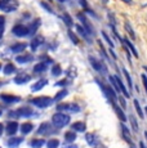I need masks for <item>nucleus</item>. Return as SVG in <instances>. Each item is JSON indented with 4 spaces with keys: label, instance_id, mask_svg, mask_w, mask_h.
Instances as JSON below:
<instances>
[{
    "label": "nucleus",
    "instance_id": "f257e3e1",
    "mask_svg": "<svg viewBox=\"0 0 147 148\" xmlns=\"http://www.w3.org/2000/svg\"><path fill=\"white\" fill-rule=\"evenodd\" d=\"M52 122L56 127H63L70 122V116L65 115V113H62V112H57L53 115Z\"/></svg>",
    "mask_w": 147,
    "mask_h": 148
},
{
    "label": "nucleus",
    "instance_id": "f03ea898",
    "mask_svg": "<svg viewBox=\"0 0 147 148\" xmlns=\"http://www.w3.org/2000/svg\"><path fill=\"white\" fill-rule=\"evenodd\" d=\"M53 101H54V99L49 98V97H39V98L31 99V103L35 104V106L39 108H45V107H49Z\"/></svg>",
    "mask_w": 147,
    "mask_h": 148
},
{
    "label": "nucleus",
    "instance_id": "7ed1b4c3",
    "mask_svg": "<svg viewBox=\"0 0 147 148\" xmlns=\"http://www.w3.org/2000/svg\"><path fill=\"white\" fill-rule=\"evenodd\" d=\"M110 80H111L112 85H114V88L117 90V92H121L126 97V98H129V92L125 89V86H124V84L121 82V80L117 77V76H110Z\"/></svg>",
    "mask_w": 147,
    "mask_h": 148
},
{
    "label": "nucleus",
    "instance_id": "20e7f679",
    "mask_svg": "<svg viewBox=\"0 0 147 148\" xmlns=\"http://www.w3.org/2000/svg\"><path fill=\"white\" fill-rule=\"evenodd\" d=\"M18 7L17 0H0V9L4 12H13Z\"/></svg>",
    "mask_w": 147,
    "mask_h": 148
},
{
    "label": "nucleus",
    "instance_id": "39448f33",
    "mask_svg": "<svg viewBox=\"0 0 147 148\" xmlns=\"http://www.w3.org/2000/svg\"><path fill=\"white\" fill-rule=\"evenodd\" d=\"M58 111H71V112H78L80 111V107L76 103H61L57 106Z\"/></svg>",
    "mask_w": 147,
    "mask_h": 148
},
{
    "label": "nucleus",
    "instance_id": "423d86ee",
    "mask_svg": "<svg viewBox=\"0 0 147 148\" xmlns=\"http://www.w3.org/2000/svg\"><path fill=\"white\" fill-rule=\"evenodd\" d=\"M89 62H90L92 67L94 68L95 71H98V72H102V73H106L107 72L106 67H104L103 64L101 63V61H98L97 58H94V57H89Z\"/></svg>",
    "mask_w": 147,
    "mask_h": 148
},
{
    "label": "nucleus",
    "instance_id": "0eeeda50",
    "mask_svg": "<svg viewBox=\"0 0 147 148\" xmlns=\"http://www.w3.org/2000/svg\"><path fill=\"white\" fill-rule=\"evenodd\" d=\"M98 84L101 85V88H102V90H103V93H104V94H106L107 97H109V98H110V101H111L112 103H114V102L116 101V93H115L114 90H112L110 86H107V85H104L103 82L98 81Z\"/></svg>",
    "mask_w": 147,
    "mask_h": 148
},
{
    "label": "nucleus",
    "instance_id": "6e6552de",
    "mask_svg": "<svg viewBox=\"0 0 147 148\" xmlns=\"http://www.w3.org/2000/svg\"><path fill=\"white\" fill-rule=\"evenodd\" d=\"M13 34L17 36H26L30 34V30H29V27H26V26L17 25V26L13 27Z\"/></svg>",
    "mask_w": 147,
    "mask_h": 148
},
{
    "label": "nucleus",
    "instance_id": "1a4fd4ad",
    "mask_svg": "<svg viewBox=\"0 0 147 148\" xmlns=\"http://www.w3.org/2000/svg\"><path fill=\"white\" fill-rule=\"evenodd\" d=\"M0 99L5 103H16V102H19V97L16 95H10V94H0Z\"/></svg>",
    "mask_w": 147,
    "mask_h": 148
},
{
    "label": "nucleus",
    "instance_id": "9d476101",
    "mask_svg": "<svg viewBox=\"0 0 147 148\" xmlns=\"http://www.w3.org/2000/svg\"><path fill=\"white\" fill-rule=\"evenodd\" d=\"M18 130V122H16V121H9L7 124V133L9 135H13L14 133Z\"/></svg>",
    "mask_w": 147,
    "mask_h": 148
},
{
    "label": "nucleus",
    "instance_id": "9b49d317",
    "mask_svg": "<svg viewBox=\"0 0 147 148\" xmlns=\"http://www.w3.org/2000/svg\"><path fill=\"white\" fill-rule=\"evenodd\" d=\"M50 130H52V127H50L49 122H43V124L40 125V127H39L38 133L39 134H50V133H53V132H50Z\"/></svg>",
    "mask_w": 147,
    "mask_h": 148
},
{
    "label": "nucleus",
    "instance_id": "f8f14e48",
    "mask_svg": "<svg viewBox=\"0 0 147 148\" xmlns=\"http://www.w3.org/2000/svg\"><path fill=\"white\" fill-rule=\"evenodd\" d=\"M47 84H48V81L45 80V79H41V80H39L38 82H35V84L31 86V90H32V92H38V90L43 89Z\"/></svg>",
    "mask_w": 147,
    "mask_h": 148
},
{
    "label": "nucleus",
    "instance_id": "ddd939ff",
    "mask_svg": "<svg viewBox=\"0 0 147 148\" xmlns=\"http://www.w3.org/2000/svg\"><path fill=\"white\" fill-rule=\"evenodd\" d=\"M44 41V38L43 36H36V38L32 39V41H31V49L32 50H36L39 48V45L43 44Z\"/></svg>",
    "mask_w": 147,
    "mask_h": 148
},
{
    "label": "nucleus",
    "instance_id": "4468645a",
    "mask_svg": "<svg viewBox=\"0 0 147 148\" xmlns=\"http://www.w3.org/2000/svg\"><path fill=\"white\" fill-rule=\"evenodd\" d=\"M26 47H27L26 42H17V44L12 45V48H10V49H12L13 53H21V52H23Z\"/></svg>",
    "mask_w": 147,
    "mask_h": 148
},
{
    "label": "nucleus",
    "instance_id": "2eb2a0df",
    "mask_svg": "<svg viewBox=\"0 0 147 148\" xmlns=\"http://www.w3.org/2000/svg\"><path fill=\"white\" fill-rule=\"evenodd\" d=\"M78 18L80 19L81 23H83L84 26H85V28H87V31H88V32H93V30H92V25H89L88 19L85 18V16H84V14H80V13H79V14H78Z\"/></svg>",
    "mask_w": 147,
    "mask_h": 148
},
{
    "label": "nucleus",
    "instance_id": "dca6fc26",
    "mask_svg": "<svg viewBox=\"0 0 147 148\" xmlns=\"http://www.w3.org/2000/svg\"><path fill=\"white\" fill-rule=\"evenodd\" d=\"M31 113H32V111L30 110V108H26V107H22L19 108V110H17L16 113H10V115H17V116H30Z\"/></svg>",
    "mask_w": 147,
    "mask_h": 148
},
{
    "label": "nucleus",
    "instance_id": "f3484780",
    "mask_svg": "<svg viewBox=\"0 0 147 148\" xmlns=\"http://www.w3.org/2000/svg\"><path fill=\"white\" fill-rule=\"evenodd\" d=\"M29 80H30V75H27V73H19L14 79V81L17 84H25V82H27Z\"/></svg>",
    "mask_w": 147,
    "mask_h": 148
},
{
    "label": "nucleus",
    "instance_id": "a211bd4d",
    "mask_svg": "<svg viewBox=\"0 0 147 148\" xmlns=\"http://www.w3.org/2000/svg\"><path fill=\"white\" fill-rule=\"evenodd\" d=\"M112 104H114V108H115V112H116V113H117L119 119H120V120H121V121H123V122H125V121H126V116H125V115H124V112H123V111H121V108H120V107H119V106H117V104H115V102H114V103H112Z\"/></svg>",
    "mask_w": 147,
    "mask_h": 148
},
{
    "label": "nucleus",
    "instance_id": "6ab92c4d",
    "mask_svg": "<svg viewBox=\"0 0 147 148\" xmlns=\"http://www.w3.org/2000/svg\"><path fill=\"white\" fill-rule=\"evenodd\" d=\"M32 129H34V125L30 124V122H25V124L21 125V132L23 133V134H29Z\"/></svg>",
    "mask_w": 147,
    "mask_h": 148
},
{
    "label": "nucleus",
    "instance_id": "aec40b11",
    "mask_svg": "<svg viewBox=\"0 0 147 148\" xmlns=\"http://www.w3.org/2000/svg\"><path fill=\"white\" fill-rule=\"evenodd\" d=\"M21 142H22V138H12L7 142V144H8V147H10V148H16Z\"/></svg>",
    "mask_w": 147,
    "mask_h": 148
},
{
    "label": "nucleus",
    "instance_id": "412c9836",
    "mask_svg": "<svg viewBox=\"0 0 147 148\" xmlns=\"http://www.w3.org/2000/svg\"><path fill=\"white\" fill-rule=\"evenodd\" d=\"M72 129L74 130H76V132H85V129H87V126H85V124L84 122H75V124H72Z\"/></svg>",
    "mask_w": 147,
    "mask_h": 148
},
{
    "label": "nucleus",
    "instance_id": "4be33fe9",
    "mask_svg": "<svg viewBox=\"0 0 147 148\" xmlns=\"http://www.w3.org/2000/svg\"><path fill=\"white\" fill-rule=\"evenodd\" d=\"M31 59H32V57L27 54V56H17L16 61L18 62V63H26V62H30Z\"/></svg>",
    "mask_w": 147,
    "mask_h": 148
},
{
    "label": "nucleus",
    "instance_id": "5701e85b",
    "mask_svg": "<svg viewBox=\"0 0 147 148\" xmlns=\"http://www.w3.org/2000/svg\"><path fill=\"white\" fill-rule=\"evenodd\" d=\"M44 143L45 142L43 140V139H34V140H31L30 146L32 148H40V147L44 146Z\"/></svg>",
    "mask_w": 147,
    "mask_h": 148
},
{
    "label": "nucleus",
    "instance_id": "b1692460",
    "mask_svg": "<svg viewBox=\"0 0 147 148\" xmlns=\"http://www.w3.org/2000/svg\"><path fill=\"white\" fill-rule=\"evenodd\" d=\"M124 42H125V44H126V47H128L129 49H131V52L133 53V56H134V57H137V58H138V52H137V50H135L134 45H133L132 42L128 40V39H125V40H124Z\"/></svg>",
    "mask_w": 147,
    "mask_h": 148
},
{
    "label": "nucleus",
    "instance_id": "393cba45",
    "mask_svg": "<svg viewBox=\"0 0 147 148\" xmlns=\"http://www.w3.org/2000/svg\"><path fill=\"white\" fill-rule=\"evenodd\" d=\"M16 71V67L13 66L12 63H8L7 66H5V68H4V73L5 75H10V73H13Z\"/></svg>",
    "mask_w": 147,
    "mask_h": 148
},
{
    "label": "nucleus",
    "instance_id": "a878e982",
    "mask_svg": "<svg viewBox=\"0 0 147 148\" xmlns=\"http://www.w3.org/2000/svg\"><path fill=\"white\" fill-rule=\"evenodd\" d=\"M45 68H47V63H38L34 67V72H43V71H45Z\"/></svg>",
    "mask_w": 147,
    "mask_h": 148
},
{
    "label": "nucleus",
    "instance_id": "bb28decb",
    "mask_svg": "<svg viewBox=\"0 0 147 148\" xmlns=\"http://www.w3.org/2000/svg\"><path fill=\"white\" fill-rule=\"evenodd\" d=\"M134 107H135V110H137L138 116H139L141 119H143V111H142V108H141V106H139V102H138L137 99H134Z\"/></svg>",
    "mask_w": 147,
    "mask_h": 148
},
{
    "label": "nucleus",
    "instance_id": "cd10ccee",
    "mask_svg": "<svg viewBox=\"0 0 147 148\" xmlns=\"http://www.w3.org/2000/svg\"><path fill=\"white\" fill-rule=\"evenodd\" d=\"M121 130H123V135H124V138L126 139V140L131 143V135H129V130H128V127L125 126V125H121Z\"/></svg>",
    "mask_w": 147,
    "mask_h": 148
},
{
    "label": "nucleus",
    "instance_id": "c85d7f7f",
    "mask_svg": "<svg viewBox=\"0 0 147 148\" xmlns=\"http://www.w3.org/2000/svg\"><path fill=\"white\" fill-rule=\"evenodd\" d=\"M123 73H124V76H125L126 81H128L129 89H132V88H133V82H132V79H131V75H129V72H128V71L125 70V68H123Z\"/></svg>",
    "mask_w": 147,
    "mask_h": 148
},
{
    "label": "nucleus",
    "instance_id": "c756f323",
    "mask_svg": "<svg viewBox=\"0 0 147 148\" xmlns=\"http://www.w3.org/2000/svg\"><path fill=\"white\" fill-rule=\"evenodd\" d=\"M65 138H66L67 142H74L76 139V134L74 132H67L66 134H65Z\"/></svg>",
    "mask_w": 147,
    "mask_h": 148
},
{
    "label": "nucleus",
    "instance_id": "7c9ffc66",
    "mask_svg": "<svg viewBox=\"0 0 147 148\" xmlns=\"http://www.w3.org/2000/svg\"><path fill=\"white\" fill-rule=\"evenodd\" d=\"M48 148H58L59 146V140L58 139H50L49 142H48Z\"/></svg>",
    "mask_w": 147,
    "mask_h": 148
},
{
    "label": "nucleus",
    "instance_id": "2f4dec72",
    "mask_svg": "<svg viewBox=\"0 0 147 148\" xmlns=\"http://www.w3.org/2000/svg\"><path fill=\"white\" fill-rule=\"evenodd\" d=\"M39 25H40V19H35V21H34V23L31 25L30 28H29V30H30V34H34V32H35L36 28L39 27Z\"/></svg>",
    "mask_w": 147,
    "mask_h": 148
},
{
    "label": "nucleus",
    "instance_id": "473e14b6",
    "mask_svg": "<svg viewBox=\"0 0 147 148\" xmlns=\"http://www.w3.org/2000/svg\"><path fill=\"white\" fill-rule=\"evenodd\" d=\"M62 73V70H61V66H58V64H56L54 67L52 68V75L53 76H59Z\"/></svg>",
    "mask_w": 147,
    "mask_h": 148
},
{
    "label": "nucleus",
    "instance_id": "72a5a7b5",
    "mask_svg": "<svg viewBox=\"0 0 147 148\" xmlns=\"http://www.w3.org/2000/svg\"><path fill=\"white\" fill-rule=\"evenodd\" d=\"M66 95H67V90H66V89H62L61 92H58V93H57V95H56L54 101H59V99L65 98Z\"/></svg>",
    "mask_w": 147,
    "mask_h": 148
},
{
    "label": "nucleus",
    "instance_id": "f704fd0d",
    "mask_svg": "<svg viewBox=\"0 0 147 148\" xmlns=\"http://www.w3.org/2000/svg\"><path fill=\"white\" fill-rule=\"evenodd\" d=\"M125 30L128 31V34L132 36V39H135V34H134V31H133V28L131 27V25H129V22H125Z\"/></svg>",
    "mask_w": 147,
    "mask_h": 148
},
{
    "label": "nucleus",
    "instance_id": "c9c22d12",
    "mask_svg": "<svg viewBox=\"0 0 147 148\" xmlns=\"http://www.w3.org/2000/svg\"><path fill=\"white\" fill-rule=\"evenodd\" d=\"M62 19H63V21H65V23H66L69 27H70V26H72V19L69 17V14H66V13H65L63 16H62Z\"/></svg>",
    "mask_w": 147,
    "mask_h": 148
},
{
    "label": "nucleus",
    "instance_id": "e433bc0d",
    "mask_svg": "<svg viewBox=\"0 0 147 148\" xmlns=\"http://www.w3.org/2000/svg\"><path fill=\"white\" fill-rule=\"evenodd\" d=\"M131 122H132L133 130H134V132H138V124H137V120L134 119V116H131Z\"/></svg>",
    "mask_w": 147,
    "mask_h": 148
},
{
    "label": "nucleus",
    "instance_id": "4c0bfd02",
    "mask_svg": "<svg viewBox=\"0 0 147 148\" xmlns=\"http://www.w3.org/2000/svg\"><path fill=\"white\" fill-rule=\"evenodd\" d=\"M102 35H103L104 40H106L107 42H109V45H110V47H111V48H114V42H112V40H111V39L109 38V35H107V34L104 32V31H102Z\"/></svg>",
    "mask_w": 147,
    "mask_h": 148
},
{
    "label": "nucleus",
    "instance_id": "58836bf2",
    "mask_svg": "<svg viewBox=\"0 0 147 148\" xmlns=\"http://www.w3.org/2000/svg\"><path fill=\"white\" fill-rule=\"evenodd\" d=\"M87 140H88L89 144H94V143H95L94 135H93V134H87Z\"/></svg>",
    "mask_w": 147,
    "mask_h": 148
},
{
    "label": "nucleus",
    "instance_id": "ea45409f",
    "mask_svg": "<svg viewBox=\"0 0 147 148\" xmlns=\"http://www.w3.org/2000/svg\"><path fill=\"white\" fill-rule=\"evenodd\" d=\"M69 36L71 38V40L74 41V44H78V42H79V40L76 39V36H75V34H74L72 31H70V30H69Z\"/></svg>",
    "mask_w": 147,
    "mask_h": 148
},
{
    "label": "nucleus",
    "instance_id": "a19ab883",
    "mask_svg": "<svg viewBox=\"0 0 147 148\" xmlns=\"http://www.w3.org/2000/svg\"><path fill=\"white\" fill-rule=\"evenodd\" d=\"M141 79H142V82H143V86H145V90H146V93H147V76L143 73L142 76H141Z\"/></svg>",
    "mask_w": 147,
    "mask_h": 148
},
{
    "label": "nucleus",
    "instance_id": "79ce46f5",
    "mask_svg": "<svg viewBox=\"0 0 147 148\" xmlns=\"http://www.w3.org/2000/svg\"><path fill=\"white\" fill-rule=\"evenodd\" d=\"M3 30H4V17L0 16V32L3 34Z\"/></svg>",
    "mask_w": 147,
    "mask_h": 148
},
{
    "label": "nucleus",
    "instance_id": "37998d69",
    "mask_svg": "<svg viewBox=\"0 0 147 148\" xmlns=\"http://www.w3.org/2000/svg\"><path fill=\"white\" fill-rule=\"evenodd\" d=\"M79 1H80L81 7H83L84 9H87V8H88V3H87V0H79Z\"/></svg>",
    "mask_w": 147,
    "mask_h": 148
},
{
    "label": "nucleus",
    "instance_id": "c03bdc74",
    "mask_svg": "<svg viewBox=\"0 0 147 148\" xmlns=\"http://www.w3.org/2000/svg\"><path fill=\"white\" fill-rule=\"evenodd\" d=\"M41 5H43V7H44V8H45V9H47V10H49V12H53V10L50 9L49 7H48V4H47V3H41Z\"/></svg>",
    "mask_w": 147,
    "mask_h": 148
},
{
    "label": "nucleus",
    "instance_id": "a18cd8bd",
    "mask_svg": "<svg viewBox=\"0 0 147 148\" xmlns=\"http://www.w3.org/2000/svg\"><path fill=\"white\" fill-rule=\"evenodd\" d=\"M139 147L141 148H146V146H145V143H143V142H141V143H139Z\"/></svg>",
    "mask_w": 147,
    "mask_h": 148
},
{
    "label": "nucleus",
    "instance_id": "49530a36",
    "mask_svg": "<svg viewBox=\"0 0 147 148\" xmlns=\"http://www.w3.org/2000/svg\"><path fill=\"white\" fill-rule=\"evenodd\" d=\"M1 133H3V125L0 124V135H1Z\"/></svg>",
    "mask_w": 147,
    "mask_h": 148
},
{
    "label": "nucleus",
    "instance_id": "de8ad7c7",
    "mask_svg": "<svg viewBox=\"0 0 147 148\" xmlns=\"http://www.w3.org/2000/svg\"><path fill=\"white\" fill-rule=\"evenodd\" d=\"M58 1H61V3H63V1H66V0H58Z\"/></svg>",
    "mask_w": 147,
    "mask_h": 148
},
{
    "label": "nucleus",
    "instance_id": "09e8293b",
    "mask_svg": "<svg viewBox=\"0 0 147 148\" xmlns=\"http://www.w3.org/2000/svg\"><path fill=\"white\" fill-rule=\"evenodd\" d=\"M145 136H146V138H147V132H146V133H145Z\"/></svg>",
    "mask_w": 147,
    "mask_h": 148
},
{
    "label": "nucleus",
    "instance_id": "8fccbe9b",
    "mask_svg": "<svg viewBox=\"0 0 147 148\" xmlns=\"http://www.w3.org/2000/svg\"><path fill=\"white\" fill-rule=\"evenodd\" d=\"M145 111H146V113H147V107H146V108H145Z\"/></svg>",
    "mask_w": 147,
    "mask_h": 148
},
{
    "label": "nucleus",
    "instance_id": "3c124183",
    "mask_svg": "<svg viewBox=\"0 0 147 148\" xmlns=\"http://www.w3.org/2000/svg\"><path fill=\"white\" fill-rule=\"evenodd\" d=\"M0 39H1V32H0Z\"/></svg>",
    "mask_w": 147,
    "mask_h": 148
},
{
    "label": "nucleus",
    "instance_id": "603ef678",
    "mask_svg": "<svg viewBox=\"0 0 147 148\" xmlns=\"http://www.w3.org/2000/svg\"><path fill=\"white\" fill-rule=\"evenodd\" d=\"M0 115H1V111H0Z\"/></svg>",
    "mask_w": 147,
    "mask_h": 148
},
{
    "label": "nucleus",
    "instance_id": "864d4df0",
    "mask_svg": "<svg viewBox=\"0 0 147 148\" xmlns=\"http://www.w3.org/2000/svg\"><path fill=\"white\" fill-rule=\"evenodd\" d=\"M0 68H1V64H0Z\"/></svg>",
    "mask_w": 147,
    "mask_h": 148
}]
</instances>
